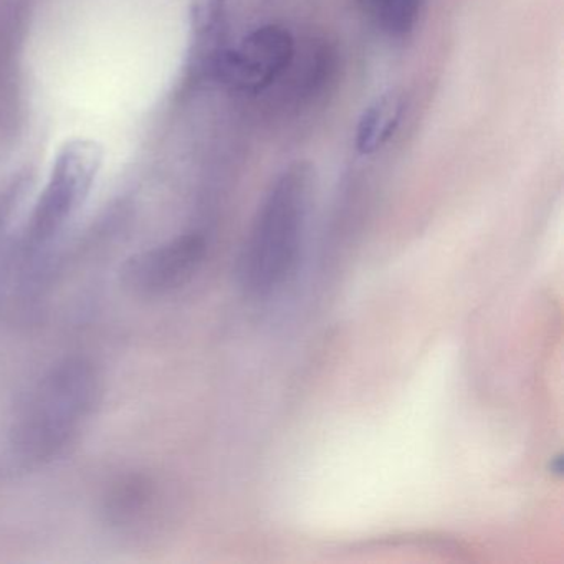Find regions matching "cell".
<instances>
[{"mask_svg": "<svg viewBox=\"0 0 564 564\" xmlns=\"http://www.w3.org/2000/svg\"><path fill=\"white\" fill-rule=\"evenodd\" d=\"M101 378L84 356L55 362L22 399L11 425V444L28 464H44L65 451L97 408Z\"/></svg>", "mask_w": 564, "mask_h": 564, "instance_id": "6da1fadb", "label": "cell"}, {"mask_svg": "<svg viewBox=\"0 0 564 564\" xmlns=\"http://www.w3.org/2000/svg\"><path fill=\"white\" fill-rule=\"evenodd\" d=\"M313 187L312 166L299 161L286 166L267 191L240 257V282L250 295L276 292L295 272Z\"/></svg>", "mask_w": 564, "mask_h": 564, "instance_id": "7a4b0ae2", "label": "cell"}, {"mask_svg": "<svg viewBox=\"0 0 564 564\" xmlns=\"http://www.w3.org/2000/svg\"><path fill=\"white\" fill-rule=\"evenodd\" d=\"M104 160V148L90 140L65 144L55 160L51 180L42 193L28 232L25 259L31 262L47 249L90 193Z\"/></svg>", "mask_w": 564, "mask_h": 564, "instance_id": "3957f363", "label": "cell"}, {"mask_svg": "<svg viewBox=\"0 0 564 564\" xmlns=\"http://www.w3.org/2000/svg\"><path fill=\"white\" fill-rule=\"evenodd\" d=\"M295 37L280 24L253 29L239 44L223 47L203 74L242 95H260L283 80L296 61Z\"/></svg>", "mask_w": 564, "mask_h": 564, "instance_id": "277c9868", "label": "cell"}, {"mask_svg": "<svg viewBox=\"0 0 564 564\" xmlns=\"http://www.w3.org/2000/svg\"><path fill=\"white\" fill-rule=\"evenodd\" d=\"M206 237L184 234L131 257L123 269V283L141 299H160L186 285L206 259Z\"/></svg>", "mask_w": 564, "mask_h": 564, "instance_id": "5b68a950", "label": "cell"}, {"mask_svg": "<svg viewBox=\"0 0 564 564\" xmlns=\"http://www.w3.org/2000/svg\"><path fill=\"white\" fill-rule=\"evenodd\" d=\"M160 500L161 491L154 477L144 474L124 475L108 488L105 514L120 530H141L154 524Z\"/></svg>", "mask_w": 564, "mask_h": 564, "instance_id": "8992f818", "label": "cell"}, {"mask_svg": "<svg viewBox=\"0 0 564 564\" xmlns=\"http://www.w3.org/2000/svg\"><path fill=\"white\" fill-rule=\"evenodd\" d=\"M405 113L404 95L398 90L378 95L362 111L356 127L355 147L361 156H372L395 137Z\"/></svg>", "mask_w": 564, "mask_h": 564, "instance_id": "52a82bcc", "label": "cell"}, {"mask_svg": "<svg viewBox=\"0 0 564 564\" xmlns=\"http://www.w3.org/2000/svg\"><path fill=\"white\" fill-rule=\"evenodd\" d=\"M372 24L391 39H405L415 31L424 0H361Z\"/></svg>", "mask_w": 564, "mask_h": 564, "instance_id": "ba28073f", "label": "cell"}, {"mask_svg": "<svg viewBox=\"0 0 564 564\" xmlns=\"http://www.w3.org/2000/svg\"><path fill=\"white\" fill-rule=\"evenodd\" d=\"M226 0H193V29L199 45V68L203 70L214 55L223 48V31Z\"/></svg>", "mask_w": 564, "mask_h": 564, "instance_id": "9c48e42d", "label": "cell"}]
</instances>
